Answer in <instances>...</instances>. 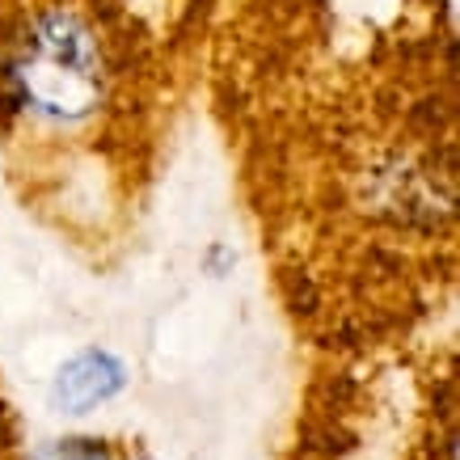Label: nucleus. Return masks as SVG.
Wrapping results in <instances>:
<instances>
[{
	"label": "nucleus",
	"instance_id": "nucleus-1",
	"mask_svg": "<svg viewBox=\"0 0 460 460\" xmlns=\"http://www.w3.org/2000/svg\"><path fill=\"white\" fill-rule=\"evenodd\" d=\"M199 102L321 372L431 347L460 250L452 0H220Z\"/></svg>",
	"mask_w": 460,
	"mask_h": 460
},
{
	"label": "nucleus",
	"instance_id": "nucleus-2",
	"mask_svg": "<svg viewBox=\"0 0 460 460\" xmlns=\"http://www.w3.org/2000/svg\"><path fill=\"white\" fill-rule=\"evenodd\" d=\"M220 0H0V169L84 266H114L153 211L203 93Z\"/></svg>",
	"mask_w": 460,
	"mask_h": 460
},
{
	"label": "nucleus",
	"instance_id": "nucleus-3",
	"mask_svg": "<svg viewBox=\"0 0 460 460\" xmlns=\"http://www.w3.org/2000/svg\"><path fill=\"white\" fill-rule=\"evenodd\" d=\"M127 389V363L106 347H84L56 367L51 376V405L59 414H89L114 402Z\"/></svg>",
	"mask_w": 460,
	"mask_h": 460
}]
</instances>
